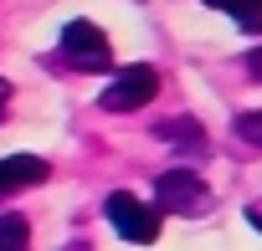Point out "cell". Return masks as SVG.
Segmentation results:
<instances>
[{
	"label": "cell",
	"mask_w": 262,
	"mask_h": 251,
	"mask_svg": "<svg viewBox=\"0 0 262 251\" xmlns=\"http://www.w3.org/2000/svg\"><path fill=\"white\" fill-rule=\"evenodd\" d=\"M103 210H108V225H113L123 241H134V246H149V241H160V210H155V205H144L139 195L113 190V195L103 200Z\"/></svg>",
	"instance_id": "1"
},
{
	"label": "cell",
	"mask_w": 262,
	"mask_h": 251,
	"mask_svg": "<svg viewBox=\"0 0 262 251\" xmlns=\"http://www.w3.org/2000/svg\"><path fill=\"white\" fill-rule=\"evenodd\" d=\"M155 210L165 215H201L206 205H211V195H206V185H201V174H190V169H165L160 180H155Z\"/></svg>",
	"instance_id": "2"
},
{
	"label": "cell",
	"mask_w": 262,
	"mask_h": 251,
	"mask_svg": "<svg viewBox=\"0 0 262 251\" xmlns=\"http://www.w3.org/2000/svg\"><path fill=\"white\" fill-rule=\"evenodd\" d=\"M155 92H160V77H155V67H118L113 72V82L103 87V108L108 113H134V108H144V103H155Z\"/></svg>",
	"instance_id": "3"
},
{
	"label": "cell",
	"mask_w": 262,
	"mask_h": 251,
	"mask_svg": "<svg viewBox=\"0 0 262 251\" xmlns=\"http://www.w3.org/2000/svg\"><path fill=\"white\" fill-rule=\"evenodd\" d=\"M62 62H67V67H82V72H103V67L113 62L108 36H103L93 21H67V31H62Z\"/></svg>",
	"instance_id": "4"
},
{
	"label": "cell",
	"mask_w": 262,
	"mask_h": 251,
	"mask_svg": "<svg viewBox=\"0 0 262 251\" xmlns=\"http://www.w3.org/2000/svg\"><path fill=\"white\" fill-rule=\"evenodd\" d=\"M52 164L36 159V154H11V159H0V200H11L16 190H31V185H47Z\"/></svg>",
	"instance_id": "5"
},
{
	"label": "cell",
	"mask_w": 262,
	"mask_h": 251,
	"mask_svg": "<svg viewBox=\"0 0 262 251\" xmlns=\"http://www.w3.org/2000/svg\"><path fill=\"white\" fill-rule=\"evenodd\" d=\"M160 139H175V149H185V154H206V129L195 118H170V123H160Z\"/></svg>",
	"instance_id": "6"
},
{
	"label": "cell",
	"mask_w": 262,
	"mask_h": 251,
	"mask_svg": "<svg viewBox=\"0 0 262 251\" xmlns=\"http://www.w3.org/2000/svg\"><path fill=\"white\" fill-rule=\"evenodd\" d=\"M206 6L226 11L242 31H262V0H206Z\"/></svg>",
	"instance_id": "7"
},
{
	"label": "cell",
	"mask_w": 262,
	"mask_h": 251,
	"mask_svg": "<svg viewBox=\"0 0 262 251\" xmlns=\"http://www.w3.org/2000/svg\"><path fill=\"white\" fill-rule=\"evenodd\" d=\"M26 246H31L26 215H0V251H26Z\"/></svg>",
	"instance_id": "8"
},
{
	"label": "cell",
	"mask_w": 262,
	"mask_h": 251,
	"mask_svg": "<svg viewBox=\"0 0 262 251\" xmlns=\"http://www.w3.org/2000/svg\"><path fill=\"white\" fill-rule=\"evenodd\" d=\"M236 134H242L252 149H262V113H236Z\"/></svg>",
	"instance_id": "9"
},
{
	"label": "cell",
	"mask_w": 262,
	"mask_h": 251,
	"mask_svg": "<svg viewBox=\"0 0 262 251\" xmlns=\"http://www.w3.org/2000/svg\"><path fill=\"white\" fill-rule=\"evenodd\" d=\"M247 72L262 82V46H257V52H247Z\"/></svg>",
	"instance_id": "10"
},
{
	"label": "cell",
	"mask_w": 262,
	"mask_h": 251,
	"mask_svg": "<svg viewBox=\"0 0 262 251\" xmlns=\"http://www.w3.org/2000/svg\"><path fill=\"white\" fill-rule=\"evenodd\" d=\"M6 108H11V82L0 77V123H6Z\"/></svg>",
	"instance_id": "11"
},
{
	"label": "cell",
	"mask_w": 262,
	"mask_h": 251,
	"mask_svg": "<svg viewBox=\"0 0 262 251\" xmlns=\"http://www.w3.org/2000/svg\"><path fill=\"white\" fill-rule=\"evenodd\" d=\"M247 220H252V225H257V231H262V210H247Z\"/></svg>",
	"instance_id": "12"
}]
</instances>
